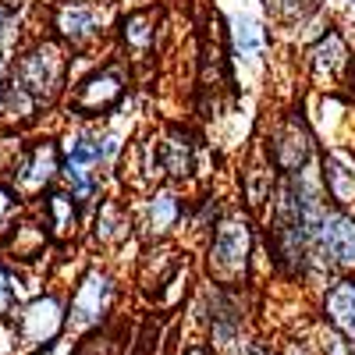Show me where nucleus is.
<instances>
[{"instance_id":"1a4fd4ad","label":"nucleus","mask_w":355,"mask_h":355,"mask_svg":"<svg viewBox=\"0 0 355 355\" xmlns=\"http://www.w3.org/2000/svg\"><path fill=\"white\" fill-rule=\"evenodd\" d=\"M121 302V281L107 263H89L75 277L68 295V334L82 338L89 331H100L114 323V309Z\"/></svg>"},{"instance_id":"b1692460","label":"nucleus","mask_w":355,"mask_h":355,"mask_svg":"<svg viewBox=\"0 0 355 355\" xmlns=\"http://www.w3.org/2000/svg\"><path fill=\"white\" fill-rule=\"evenodd\" d=\"M128 338H132L128 327L121 320H114V323H107V327H100V331H89V334L75 338L68 355H128L132 352Z\"/></svg>"},{"instance_id":"473e14b6","label":"nucleus","mask_w":355,"mask_h":355,"mask_svg":"<svg viewBox=\"0 0 355 355\" xmlns=\"http://www.w3.org/2000/svg\"><path fill=\"white\" fill-rule=\"evenodd\" d=\"M182 355H214V348H210V345H192V348H185Z\"/></svg>"},{"instance_id":"7ed1b4c3","label":"nucleus","mask_w":355,"mask_h":355,"mask_svg":"<svg viewBox=\"0 0 355 355\" xmlns=\"http://www.w3.org/2000/svg\"><path fill=\"white\" fill-rule=\"evenodd\" d=\"M11 78L33 96L46 114L61 110L71 78H75V57L46 33H28L18 53L11 57Z\"/></svg>"},{"instance_id":"7c9ffc66","label":"nucleus","mask_w":355,"mask_h":355,"mask_svg":"<svg viewBox=\"0 0 355 355\" xmlns=\"http://www.w3.org/2000/svg\"><path fill=\"white\" fill-rule=\"evenodd\" d=\"M341 93L355 103V53H352V64H348V71H345V82H341Z\"/></svg>"},{"instance_id":"423d86ee","label":"nucleus","mask_w":355,"mask_h":355,"mask_svg":"<svg viewBox=\"0 0 355 355\" xmlns=\"http://www.w3.org/2000/svg\"><path fill=\"white\" fill-rule=\"evenodd\" d=\"M256 139L263 142L266 157H270V164L281 178H295V174L316 167V160H320V139L309 121L306 100H295V103L281 107L277 114H270L263 125V135H256Z\"/></svg>"},{"instance_id":"bb28decb","label":"nucleus","mask_w":355,"mask_h":355,"mask_svg":"<svg viewBox=\"0 0 355 355\" xmlns=\"http://www.w3.org/2000/svg\"><path fill=\"white\" fill-rule=\"evenodd\" d=\"M25 214H28V199L8 182V178H0V242L15 231V224Z\"/></svg>"},{"instance_id":"412c9836","label":"nucleus","mask_w":355,"mask_h":355,"mask_svg":"<svg viewBox=\"0 0 355 355\" xmlns=\"http://www.w3.org/2000/svg\"><path fill=\"white\" fill-rule=\"evenodd\" d=\"M53 239L46 234L43 220L36 217V210L28 206V214L15 224V231L8 234L4 242H0V256H4L11 266H18V270H36V266H43V259L53 252Z\"/></svg>"},{"instance_id":"0eeeda50","label":"nucleus","mask_w":355,"mask_h":355,"mask_svg":"<svg viewBox=\"0 0 355 355\" xmlns=\"http://www.w3.org/2000/svg\"><path fill=\"white\" fill-rule=\"evenodd\" d=\"M164 40H167V11L157 0L146 4H132L128 11L117 15V28H114V53L132 68V75H150L157 71V61L164 53Z\"/></svg>"},{"instance_id":"393cba45","label":"nucleus","mask_w":355,"mask_h":355,"mask_svg":"<svg viewBox=\"0 0 355 355\" xmlns=\"http://www.w3.org/2000/svg\"><path fill=\"white\" fill-rule=\"evenodd\" d=\"M224 217V206L217 199V192L210 189H202L199 196L189 199V217H185V234L189 239H196L199 245L206 242V234H210L217 227V220Z\"/></svg>"},{"instance_id":"6e6552de","label":"nucleus","mask_w":355,"mask_h":355,"mask_svg":"<svg viewBox=\"0 0 355 355\" xmlns=\"http://www.w3.org/2000/svg\"><path fill=\"white\" fill-rule=\"evenodd\" d=\"M68 334V299L57 288L36 291L18 302L11 316V345L18 355L50 352Z\"/></svg>"},{"instance_id":"dca6fc26","label":"nucleus","mask_w":355,"mask_h":355,"mask_svg":"<svg viewBox=\"0 0 355 355\" xmlns=\"http://www.w3.org/2000/svg\"><path fill=\"white\" fill-rule=\"evenodd\" d=\"M316 266L320 277L327 274V281L355 274V214L334 210V206L323 210L316 224Z\"/></svg>"},{"instance_id":"f3484780","label":"nucleus","mask_w":355,"mask_h":355,"mask_svg":"<svg viewBox=\"0 0 355 355\" xmlns=\"http://www.w3.org/2000/svg\"><path fill=\"white\" fill-rule=\"evenodd\" d=\"M196 313L206 323L210 348H227L242 338L245 327V309H242V291H231L220 284L202 281V291L196 299Z\"/></svg>"},{"instance_id":"6ab92c4d","label":"nucleus","mask_w":355,"mask_h":355,"mask_svg":"<svg viewBox=\"0 0 355 355\" xmlns=\"http://www.w3.org/2000/svg\"><path fill=\"white\" fill-rule=\"evenodd\" d=\"M33 210L43 220V227H46V234L53 239L57 249H68V245L82 242V234H85V210L71 199V192L64 185H53L50 192H43L33 202Z\"/></svg>"},{"instance_id":"2eb2a0df","label":"nucleus","mask_w":355,"mask_h":355,"mask_svg":"<svg viewBox=\"0 0 355 355\" xmlns=\"http://www.w3.org/2000/svg\"><path fill=\"white\" fill-rule=\"evenodd\" d=\"M192 263V252L182 249L178 242H139V256L132 266V281L142 299H150L157 306V299L167 291V284Z\"/></svg>"},{"instance_id":"f704fd0d","label":"nucleus","mask_w":355,"mask_h":355,"mask_svg":"<svg viewBox=\"0 0 355 355\" xmlns=\"http://www.w3.org/2000/svg\"><path fill=\"white\" fill-rule=\"evenodd\" d=\"M0 4H8V8H15V11H25L33 0H0Z\"/></svg>"},{"instance_id":"5701e85b","label":"nucleus","mask_w":355,"mask_h":355,"mask_svg":"<svg viewBox=\"0 0 355 355\" xmlns=\"http://www.w3.org/2000/svg\"><path fill=\"white\" fill-rule=\"evenodd\" d=\"M43 117H46V110H43L33 96H28L15 78H8L4 93H0V132L21 135V132H28V128H36Z\"/></svg>"},{"instance_id":"ddd939ff","label":"nucleus","mask_w":355,"mask_h":355,"mask_svg":"<svg viewBox=\"0 0 355 355\" xmlns=\"http://www.w3.org/2000/svg\"><path fill=\"white\" fill-rule=\"evenodd\" d=\"M352 53H355L352 36L341 25L327 21L320 28L302 53V75L313 85V93H334V89H341L345 71L352 64Z\"/></svg>"},{"instance_id":"a878e982","label":"nucleus","mask_w":355,"mask_h":355,"mask_svg":"<svg viewBox=\"0 0 355 355\" xmlns=\"http://www.w3.org/2000/svg\"><path fill=\"white\" fill-rule=\"evenodd\" d=\"M266 15H270L274 28H306L313 18H320L323 0H263Z\"/></svg>"},{"instance_id":"c756f323","label":"nucleus","mask_w":355,"mask_h":355,"mask_svg":"<svg viewBox=\"0 0 355 355\" xmlns=\"http://www.w3.org/2000/svg\"><path fill=\"white\" fill-rule=\"evenodd\" d=\"M323 8H327L331 21L341 25L345 33L355 40V0H323Z\"/></svg>"},{"instance_id":"9b49d317","label":"nucleus","mask_w":355,"mask_h":355,"mask_svg":"<svg viewBox=\"0 0 355 355\" xmlns=\"http://www.w3.org/2000/svg\"><path fill=\"white\" fill-rule=\"evenodd\" d=\"M189 199L192 196L185 189H174V185H157L153 192L132 199L135 239L139 242H174L185 231Z\"/></svg>"},{"instance_id":"9d476101","label":"nucleus","mask_w":355,"mask_h":355,"mask_svg":"<svg viewBox=\"0 0 355 355\" xmlns=\"http://www.w3.org/2000/svg\"><path fill=\"white\" fill-rule=\"evenodd\" d=\"M61 171H64V157H61V139L57 135H28L21 139L18 153L8 167V182L28 199L33 206L43 192H50L53 185H61Z\"/></svg>"},{"instance_id":"f03ea898","label":"nucleus","mask_w":355,"mask_h":355,"mask_svg":"<svg viewBox=\"0 0 355 355\" xmlns=\"http://www.w3.org/2000/svg\"><path fill=\"white\" fill-rule=\"evenodd\" d=\"M43 28L40 33L53 36L75 61L78 57H96L117 28L114 0H46L36 8Z\"/></svg>"},{"instance_id":"f8f14e48","label":"nucleus","mask_w":355,"mask_h":355,"mask_svg":"<svg viewBox=\"0 0 355 355\" xmlns=\"http://www.w3.org/2000/svg\"><path fill=\"white\" fill-rule=\"evenodd\" d=\"M157 153H160V167H164V182L174 189H192L196 182H202V157L206 146L202 135L185 125V121H164L157 128Z\"/></svg>"},{"instance_id":"a211bd4d","label":"nucleus","mask_w":355,"mask_h":355,"mask_svg":"<svg viewBox=\"0 0 355 355\" xmlns=\"http://www.w3.org/2000/svg\"><path fill=\"white\" fill-rule=\"evenodd\" d=\"M277 185H281V174L274 171L270 157H266V150H263V142L252 139L242 164H239V196H242V206L256 220H263L266 214H270Z\"/></svg>"},{"instance_id":"f257e3e1","label":"nucleus","mask_w":355,"mask_h":355,"mask_svg":"<svg viewBox=\"0 0 355 355\" xmlns=\"http://www.w3.org/2000/svg\"><path fill=\"white\" fill-rule=\"evenodd\" d=\"M256 259H259V220L245 206H227L217 227L199 245L202 281L231 291H245L252 284Z\"/></svg>"},{"instance_id":"4be33fe9","label":"nucleus","mask_w":355,"mask_h":355,"mask_svg":"<svg viewBox=\"0 0 355 355\" xmlns=\"http://www.w3.org/2000/svg\"><path fill=\"white\" fill-rule=\"evenodd\" d=\"M320 316L338 338L355 345V274H341V277L323 281V288H320Z\"/></svg>"},{"instance_id":"39448f33","label":"nucleus","mask_w":355,"mask_h":355,"mask_svg":"<svg viewBox=\"0 0 355 355\" xmlns=\"http://www.w3.org/2000/svg\"><path fill=\"white\" fill-rule=\"evenodd\" d=\"M214 21L227 46L231 68L263 75L274 53V21L263 0H214Z\"/></svg>"},{"instance_id":"cd10ccee","label":"nucleus","mask_w":355,"mask_h":355,"mask_svg":"<svg viewBox=\"0 0 355 355\" xmlns=\"http://www.w3.org/2000/svg\"><path fill=\"white\" fill-rule=\"evenodd\" d=\"M25 15L21 11H15V8H8V4H0V57H15L18 53V46L25 43Z\"/></svg>"},{"instance_id":"aec40b11","label":"nucleus","mask_w":355,"mask_h":355,"mask_svg":"<svg viewBox=\"0 0 355 355\" xmlns=\"http://www.w3.org/2000/svg\"><path fill=\"white\" fill-rule=\"evenodd\" d=\"M320 185L327 206L355 214V150L352 146H320Z\"/></svg>"},{"instance_id":"20e7f679","label":"nucleus","mask_w":355,"mask_h":355,"mask_svg":"<svg viewBox=\"0 0 355 355\" xmlns=\"http://www.w3.org/2000/svg\"><path fill=\"white\" fill-rule=\"evenodd\" d=\"M132 85H135L132 68L117 53H110V57L89 64L82 75L71 78V89H68L61 110H64L68 121L103 125V121H110V117H117L128 107Z\"/></svg>"},{"instance_id":"2f4dec72","label":"nucleus","mask_w":355,"mask_h":355,"mask_svg":"<svg viewBox=\"0 0 355 355\" xmlns=\"http://www.w3.org/2000/svg\"><path fill=\"white\" fill-rule=\"evenodd\" d=\"M8 78H11V57H0V93H4Z\"/></svg>"},{"instance_id":"4468645a","label":"nucleus","mask_w":355,"mask_h":355,"mask_svg":"<svg viewBox=\"0 0 355 355\" xmlns=\"http://www.w3.org/2000/svg\"><path fill=\"white\" fill-rule=\"evenodd\" d=\"M85 249L100 252V256H121L128 242L135 239V214H132V199L121 192H107L85 217Z\"/></svg>"},{"instance_id":"72a5a7b5","label":"nucleus","mask_w":355,"mask_h":355,"mask_svg":"<svg viewBox=\"0 0 355 355\" xmlns=\"http://www.w3.org/2000/svg\"><path fill=\"white\" fill-rule=\"evenodd\" d=\"M245 355H277V352H274V348H266V345H249Z\"/></svg>"},{"instance_id":"c85d7f7f","label":"nucleus","mask_w":355,"mask_h":355,"mask_svg":"<svg viewBox=\"0 0 355 355\" xmlns=\"http://www.w3.org/2000/svg\"><path fill=\"white\" fill-rule=\"evenodd\" d=\"M18 302H21V295H18V266H11L4 256H0V320H11Z\"/></svg>"}]
</instances>
